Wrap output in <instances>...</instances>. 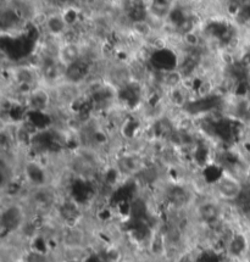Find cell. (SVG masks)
I'll return each mask as SVG.
<instances>
[{"mask_svg":"<svg viewBox=\"0 0 250 262\" xmlns=\"http://www.w3.org/2000/svg\"><path fill=\"white\" fill-rule=\"evenodd\" d=\"M219 262H243V261H237V260H231V259H226L222 258Z\"/></svg>","mask_w":250,"mask_h":262,"instance_id":"2","label":"cell"},{"mask_svg":"<svg viewBox=\"0 0 250 262\" xmlns=\"http://www.w3.org/2000/svg\"><path fill=\"white\" fill-rule=\"evenodd\" d=\"M246 183L226 168H220L211 178V194L227 204H234L241 197Z\"/></svg>","mask_w":250,"mask_h":262,"instance_id":"1","label":"cell"}]
</instances>
